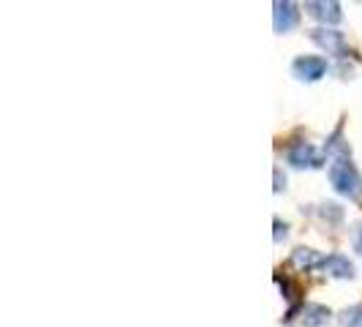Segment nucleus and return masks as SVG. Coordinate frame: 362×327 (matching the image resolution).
<instances>
[{
  "label": "nucleus",
  "mask_w": 362,
  "mask_h": 327,
  "mask_svg": "<svg viewBox=\"0 0 362 327\" xmlns=\"http://www.w3.org/2000/svg\"><path fill=\"white\" fill-rule=\"evenodd\" d=\"M354 248L362 254V221L357 224V229H354Z\"/></svg>",
  "instance_id": "obj_14"
},
{
  "label": "nucleus",
  "mask_w": 362,
  "mask_h": 327,
  "mask_svg": "<svg viewBox=\"0 0 362 327\" xmlns=\"http://www.w3.org/2000/svg\"><path fill=\"white\" fill-rule=\"evenodd\" d=\"M272 224H275V243H281L284 237L289 235V224H286V221H281V218H275Z\"/></svg>",
  "instance_id": "obj_12"
},
{
  "label": "nucleus",
  "mask_w": 362,
  "mask_h": 327,
  "mask_svg": "<svg viewBox=\"0 0 362 327\" xmlns=\"http://www.w3.org/2000/svg\"><path fill=\"white\" fill-rule=\"evenodd\" d=\"M332 278H354V265L349 262V256L344 254H329L322 265Z\"/></svg>",
  "instance_id": "obj_8"
},
{
  "label": "nucleus",
  "mask_w": 362,
  "mask_h": 327,
  "mask_svg": "<svg viewBox=\"0 0 362 327\" xmlns=\"http://www.w3.org/2000/svg\"><path fill=\"white\" fill-rule=\"evenodd\" d=\"M284 188H286V175H281V169H275V185H272V191L281 194Z\"/></svg>",
  "instance_id": "obj_13"
},
{
  "label": "nucleus",
  "mask_w": 362,
  "mask_h": 327,
  "mask_svg": "<svg viewBox=\"0 0 362 327\" xmlns=\"http://www.w3.org/2000/svg\"><path fill=\"white\" fill-rule=\"evenodd\" d=\"M344 325L346 327H360L362 325V309H351L344 314Z\"/></svg>",
  "instance_id": "obj_11"
},
{
  "label": "nucleus",
  "mask_w": 362,
  "mask_h": 327,
  "mask_svg": "<svg viewBox=\"0 0 362 327\" xmlns=\"http://www.w3.org/2000/svg\"><path fill=\"white\" fill-rule=\"evenodd\" d=\"M327 256H322L319 251H313V248H305V246H300V248H294L291 251V265L294 268H300V270H313V268H322L325 265Z\"/></svg>",
  "instance_id": "obj_7"
},
{
  "label": "nucleus",
  "mask_w": 362,
  "mask_h": 327,
  "mask_svg": "<svg viewBox=\"0 0 362 327\" xmlns=\"http://www.w3.org/2000/svg\"><path fill=\"white\" fill-rule=\"evenodd\" d=\"M329 183L346 200H360L362 197V175L349 159H335L329 164Z\"/></svg>",
  "instance_id": "obj_1"
},
{
  "label": "nucleus",
  "mask_w": 362,
  "mask_h": 327,
  "mask_svg": "<svg viewBox=\"0 0 362 327\" xmlns=\"http://www.w3.org/2000/svg\"><path fill=\"white\" fill-rule=\"evenodd\" d=\"M329 316H332V311L327 309V306H319V303H308V306H303V325L305 327H322L329 322Z\"/></svg>",
  "instance_id": "obj_9"
},
{
  "label": "nucleus",
  "mask_w": 362,
  "mask_h": 327,
  "mask_svg": "<svg viewBox=\"0 0 362 327\" xmlns=\"http://www.w3.org/2000/svg\"><path fill=\"white\" fill-rule=\"evenodd\" d=\"M305 11H308V17H313L316 22H322V28L338 25V22L344 19L341 3H335V0H308V3H305Z\"/></svg>",
  "instance_id": "obj_6"
},
{
  "label": "nucleus",
  "mask_w": 362,
  "mask_h": 327,
  "mask_svg": "<svg viewBox=\"0 0 362 327\" xmlns=\"http://www.w3.org/2000/svg\"><path fill=\"white\" fill-rule=\"evenodd\" d=\"M341 207L335 205V202H327V205H322V218H329V221H341Z\"/></svg>",
  "instance_id": "obj_10"
},
{
  "label": "nucleus",
  "mask_w": 362,
  "mask_h": 327,
  "mask_svg": "<svg viewBox=\"0 0 362 327\" xmlns=\"http://www.w3.org/2000/svg\"><path fill=\"white\" fill-rule=\"evenodd\" d=\"M308 33H310V41L319 44L329 54H338V57L349 54V44H346V36L341 30H335V28H313Z\"/></svg>",
  "instance_id": "obj_4"
},
{
  "label": "nucleus",
  "mask_w": 362,
  "mask_h": 327,
  "mask_svg": "<svg viewBox=\"0 0 362 327\" xmlns=\"http://www.w3.org/2000/svg\"><path fill=\"white\" fill-rule=\"evenodd\" d=\"M286 161L294 169H319L322 166V153L310 145V142H294L286 150Z\"/></svg>",
  "instance_id": "obj_5"
},
{
  "label": "nucleus",
  "mask_w": 362,
  "mask_h": 327,
  "mask_svg": "<svg viewBox=\"0 0 362 327\" xmlns=\"http://www.w3.org/2000/svg\"><path fill=\"white\" fill-rule=\"evenodd\" d=\"M291 74L303 82H319L327 74V60L319 54H300L294 63H291Z\"/></svg>",
  "instance_id": "obj_3"
},
{
  "label": "nucleus",
  "mask_w": 362,
  "mask_h": 327,
  "mask_svg": "<svg viewBox=\"0 0 362 327\" xmlns=\"http://www.w3.org/2000/svg\"><path fill=\"white\" fill-rule=\"evenodd\" d=\"M300 17H303V11H300L297 3H291V0H275L272 3V28H275V33L294 30L300 25Z\"/></svg>",
  "instance_id": "obj_2"
}]
</instances>
